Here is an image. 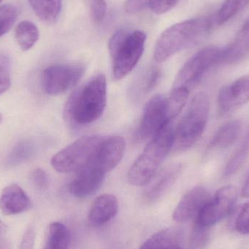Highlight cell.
I'll return each instance as SVG.
<instances>
[{
  "label": "cell",
  "mask_w": 249,
  "mask_h": 249,
  "mask_svg": "<svg viewBox=\"0 0 249 249\" xmlns=\"http://www.w3.org/2000/svg\"><path fill=\"white\" fill-rule=\"evenodd\" d=\"M106 105V77L97 74L71 93L64 107V119L74 127L93 124L102 116Z\"/></svg>",
  "instance_id": "obj_1"
},
{
  "label": "cell",
  "mask_w": 249,
  "mask_h": 249,
  "mask_svg": "<svg viewBox=\"0 0 249 249\" xmlns=\"http://www.w3.org/2000/svg\"><path fill=\"white\" fill-rule=\"evenodd\" d=\"M222 49L209 46L196 53L181 67L174 82L169 102L173 116L185 105L191 90L201 81L211 69L219 64Z\"/></svg>",
  "instance_id": "obj_2"
},
{
  "label": "cell",
  "mask_w": 249,
  "mask_h": 249,
  "mask_svg": "<svg viewBox=\"0 0 249 249\" xmlns=\"http://www.w3.org/2000/svg\"><path fill=\"white\" fill-rule=\"evenodd\" d=\"M212 26L209 17L195 18L172 25L161 34L157 41L155 59L163 62L174 54L196 46L208 36Z\"/></svg>",
  "instance_id": "obj_3"
},
{
  "label": "cell",
  "mask_w": 249,
  "mask_h": 249,
  "mask_svg": "<svg viewBox=\"0 0 249 249\" xmlns=\"http://www.w3.org/2000/svg\"><path fill=\"white\" fill-rule=\"evenodd\" d=\"M174 139V130L171 121L151 139L130 167L127 174L130 184L142 187L155 178L160 166L173 148Z\"/></svg>",
  "instance_id": "obj_4"
},
{
  "label": "cell",
  "mask_w": 249,
  "mask_h": 249,
  "mask_svg": "<svg viewBox=\"0 0 249 249\" xmlns=\"http://www.w3.org/2000/svg\"><path fill=\"white\" fill-rule=\"evenodd\" d=\"M146 35L141 31L121 29L112 35L109 51L112 58V77L122 80L137 65L144 51Z\"/></svg>",
  "instance_id": "obj_5"
},
{
  "label": "cell",
  "mask_w": 249,
  "mask_h": 249,
  "mask_svg": "<svg viewBox=\"0 0 249 249\" xmlns=\"http://www.w3.org/2000/svg\"><path fill=\"white\" fill-rule=\"evenodd\" d=\"M209 111L210 101L207 95L204 93L196 94L174 130V152L188 150L198 142L207 125Z\"/></svg>",
  "instance_id": "obj_6"
},
{
  "label": "cell",
  "mask_w": 249,
  "mask_h": 249,
  "mask_svg": "<svg viewBox=\"0 0 249 249\" xmlns=\"http://www.w3.org/2000/svg\"><path fill=\"white\" fill-rule=\"evenodd\" d=\"M104 138L100 136L80 138L53 157V168L64 174L80 171L91 160Z\"/></svg>",
  "instance_id": "obj_7"
},
{
  "label": "cell",
  "mask_w": 249,
  "mask_h": 249,
  "mask_svg": "<svg viewBox=\"0 0 249 249\" xmlns=\"http://www.w3.org/2000/svg\"><path fill=\"white\" fill-rule=\"evenodd\" d=\"M174 118L169 99L162 95L153 96L143 109L138 129V137L141 140L152 139Z\"/></svg>",
  "instance_id": "obj_8"
},
{
  "label": "cell",
  "mask_w": 249,
  "mask_h": 249,
  "mask_svg": "<svg viewBox=\"0 0 249 249\" xmlns=\"http://www.w3.org/2000/svg\"><path fill=\"white\" fill-rule=\"evenodd\" d=\"M238 197V190L235 186L221 187L195 219L194 223L211 228L232 213Z\"/></svg>",
  "instance_id": "obj_9"
},
{
  "label": "cell",
  "mask_w": 249,
  "mask_h": 249,
  "mask_svg": "<svg viewBox=\"0 0 249 249\" xmlns=\"http://www.w3.org/2000/svg\"><path fill=\"white\" fill-rule=\"evenodd\" d=\"M85 73L82 64H56L45 69L42 74L44 91L56 96L72 89Z\"/></svg>",
  "instance_id": "obj_10"
},
{
  "label": "cell",
  "mask_w": 249,
  "mask_h": 249,
  "mask_svg": "<svg viewBox=\"0 0 249 249\" xmlns=\"http://www.w3.org/2000/svg\"><path fill=\"white\" fill-rule=\"evenodd\" d=\"M211 198L206 187L198 186L191 189L181 197L173 213V219L179 223L195 220Z\"/></svg>",
  "instance_id": "obj_11"
},
{
  "label": "cell",
  "mask_w": 249,
  "mask_h": 249,
  "mask_svg": "<svg viewBox=\"0 0 249 249\" xmlns=\"http://www.w3.org/2000/svg\"><path fill=\"white\" fill-rule=\"evenodd\" d=\"M125 142L121 136L104 138L89 163L105 174L113 170L124 157Z\"/></svg>",
  "instance_id": "obj_12"
},
{
  "label": "cell",
  "mask_w": 249,
  "mask_h": 249,
  "mask_svg": "<svg viewBox=\"0 0 249 249\" xmlns=\"http://www.w3.org/2000/svg\"><path fill=\"white\" fill-rule=\"evenodd\" d=\"M249 102V74L237 79L220 89L218 107L221 114H228Z\"/></svg>",
  "instance_id": "obj_13"
},
{
  "label": "cell",
  "mask_w": 249,
  "mask_h": 249,
  "mask_svg": "<svg viewBox=\"0 0 249 249\" xmlns=\"http://www.w3.org/2000/svg\"><path fill=\"white\" fill-rule=\"evenodd\" d=\"M106 174L92 164L89 163L78 171L69 186V191L79 198L94 194L102 186Z\"/></svg>",
  "instance_id": "obj_14"
},
{
  "label": "cell",
  "mask_w": 249,
  "mask_h": 249,
  "mask_svg": "<svg viewBox=\"0 0 249 249\" xmlns=\"http://www.w3.org/2000/svg\"><path fill=\"white\" fill-rule=\"evenodd\" d=\"M32 207L29 196L18 184L7 186L0 194V212L4 216L20 214L30 210Z\"/></svg>",
  "instance_id": "obj_15"
},
{
  "label": "cell",
  "mask_w": 249,
  "mask_h": 249,
  "mask_svg": "<svg viewBox=\"0 0 249 249\" xmlns=\"http://www.w3.org/2000/svg\"><path fill=\"white\" fill-rule=\"evenodd\" d=\"M249 54V20L245 22L233 40L221 51L219 64H235Z\"/></svg>",
  "instance_id": "obj_16"
},
{
  "label": "cell",
  "mask_w": 249,
  "mask_h": 249,
  "mask_svg": "<svg viewBox=\"0 0 249 249\" xmlns=\"http://www.w3.org/2000/svg\"><path fill=\"white\" fill-rule=\"evenodd\" d=\"M118 212V200L112 195L99 196L89 211V223L94 227L102 226L112 220Z\"/></svg>",
  "instance_id": "obj_17"
},
{
  "label": "cell",
  "mask_w": 249,
  "mask_h": 249,
  "mask_svg": "<svg viewBox=\"0 0 249 249\" xmlns=\"http://www.w3.org/2000/svg\"><path fill=\"white\" fill-rule=\"evenodd\" d=\"M182 165L179 163L169 165L160 172L158 177L145 195L148 202L156 201L172 187L182 171Z\"/></svg>",
  "instance_id": "obj_18"
},
{
  "label": "cell",
  "mask_w": 249,
  "mask_h": 249,
  "mask_svg": "<svg viewBox=\"0 0 249 249\" xmlns=\"http://www.w3.org/2000/svg\"><path fill=\"white\" fill-rule=\"evenodd\" d=\"M242 132V122L240 120L228 121L219 127L211 139L210 149H223L237 142Z\"/></svg>",
  "instance_id": "obj_19"
},
{
  "label": "cell",
  "mask_w": 249,
  "mask_h": 249,
  "mask_svg": "<svg viewBox=\"0 0 249 249\" xmlns=\"http://www.w3.org/2000/svg\"><path fill=\"white\" fill-rule=\"evenodd\" d=\"M181 240L180 230L168 228L152 235L139 249H181Z\"/></svg>",
  "instance_id": "obj_20"
},
{
  "label": "cell",
  "mask_w": 249,
  "mask_h": 249,
  "mask_svg": "<svg viewBox=\"0 0 249 249\" xmlns=\"http://www.w3.org/2000/svg\"><path fill=\"white\" fill-rule=\"evenodd\" d=\"M70 232L68 228L61 222L50 224L45 235L42 249H68Z\"/></svg>",
  "instance_id": "obj_21"
},
{
  "label": "cell",
  "mask_w": 249,
  "mask_h": 249,
  "mask_svg": "<svg viewBox=\"0 0 249 249\" xmlns=\"http://www.w3.org/2000/svg\"><path fill=\"white\" fill-rule=\"evenodd\" d=\"M35 14L45 23H55L62 7V0H29Z\"/></svg>",
  "instance_id": "obj_22"
},
{
  "label": "cell",
  "mask_w": 249,
  "mask_h": 249,
  "mask_svg": "<svg viewBox=\"0 0 249 249\" xmlns=\"http://www.w3.org/2000/svg\"><path fill=\"white\" fill-rule=\"evenodd\" d=\"M39 36V29L35 23L29 20L20 22L15 29V38L23 51H28L33 48Z\"/></svg>",
  "instance_id": "obj_23"
},
{
  "label": "cell",
  "mask_w": 249,
  "mask_h": 249,
  "mask_svg": "<svg viewBox=\"0 0 249 249\" xmlns=\"http://www.w3.org/2000/svg\"><path fill=\"white\" fill-rule=\"evenodd\" d=\"M36 145L30 140H23L15 145L6 159L7 166L20 165L33 158L36 152Z\"/></svg>",
  "instance_id": "obj_24"
},
{
  "label": "cell",
  "mask_w": 249,
  "mask_h": 249,
  "mask_svg": "<svg viewBox=\"0 0 249 249\" xmlns=\"http://www.w3.org/2000/svg\"><path fill=\"white\" fill-rule=\"evenodd\" d=\"M249 154V128L243 139L241 144L235 153L232 155L226 164L223 174L225 177H231L239 171L243 166Z\"/></svg>",
  "instance_id": "obj_25"
},
{
  "label": "cell",
  "mask_w": 249,
  "mask_h": 249,
  "mask_svg": "<svg viewBox=\"0 0 249 249\" xmlns=\"http://www.w3.org/2000/svg\"><path fill=\"white\" fill-rule=\"evenodd\" d=\"M161 78L160 70L156 67H152L148 71H145L138 80L134 90L135 96H145L150 93L159 83Z\"/></svg>",
  "instance_id": "obj_26"
},
{
  "label": "cell",
  "mask_w": 249,
  "mask_h": 249,
  "mask_svg": "<svg viewBox=\"0 0 249 249\" xmlns=\"http://www.w3.org/2000/svg\"><path fill=\"white\" fill-rule=\"evenodd\" d=\"M249 4V0H225L216 14V21L224 24L235 17Z\"/></svg>",
  "instance_id": "obj_27"
},
{
  "label": "cell",
  "mask_w": 249,
  "mask_h": 249,
  "mask_svg": "<svg viewBox=\"0 0 249 249\" xmlns=\"http://www.w3.org/2000/svg\"><path fill=\"white\" fill-rule=\"evenodd\" d=\"M17 18L18 9L14 5L0 6V37L10 30Z\"/></svg>",
  "instance_id": "obj_28"
},
{
  "label": "cell",
  "mask_w": 249,
  "mask_h": 249,
  "mask_svg": "<svg viewBox=\"0 0 249 249\" xmlns=\"http://www.w3.org/2000/svg\"><path fill=\"white\" fill-rule=\"evenodd\" d=\"M209 228L194 223L190 238V245L193 249H202L207 244Z\"/></svg>",
  "instance_id": "obj_29"
},
{
  "label": "cell",
  "mask_w": 249,
  "mask_h": 249,
  "mask_svg": "<svg viewBox=\"0 0 249 249\" xmlns=\"http://www.w3.org/2000/svg\"><path fill=\"white\" fill-rule=\"evenodd\" d=\"M10 85V58L7 55H0V96L8 90Z\"/></svg>",
  "instance_id": "obj_30"
},
{
  "label": "cell",
  "mask_w": 249,
  "mask_h": 249,
  "mask_svg": "<svg viewBox=\"0 0 249 249\" xmlns=\"http://www.w3.org/2000/svg\"><path fill=\"white\" fill-rule=\"evenodd\" d=\"M236 231L241 234H249V201L241 208L235 219Z\"/></svg>",
  "instance_id": "obj_31"
},
{
  "label": "cell",
  "mask_w": 249,
  "mask_h": 249,
  "mask_svg": "<svg viewBox=\"0 0 249 249\" xmlns=\"http://www.w3.org/2000/svg\"><path fill=\"white\" fill-rule=\"evenodd\" d=\"M90 16L95 23H100L106 16L107 2L105 0H89Z\"/></svg>",
  "instance_id": "obj_32"
},
{
  "label": "cell",
  "mask_w": 249,
  "mask_h": 249,
  "mask_svg": "<svg viewBox=\"0 0 249 249\" xmlns=\"http://www.w3.org/2000/svg\"><path fill=\"white\" fill-rule=\"evenodd\" d=\"M179 0H151L150 9L156 13L160 15L169 11Z\"/></svg>",
  "instance_id": "obj_33"
},
{
  "label": "cell",
  "mask_w": 249,
  "mask_h": 249,
  "mask_svg": "<svg viewBox=\"0 0 249 249\" xmlns=\"http://www.w3.org/2000/svg\"><path fill=\"white\" fill-rule=\"evenodd\" d=\"M31 179L37 188L45 189L48 187L49 179L46 172L42 168H36L31 174Z\"/></svg>",
  "instance_id": "obj_34"
},
{
  "label": "cell",
  "mask_w": 249,
  "mask_h": 249,
  "mask_svg": "<svg viewBox=\"0 0 249 249\" xmlns=\"http://www.w3.org/2000/svg\"><path fill=\"white\" fill-rule=\"evenodd\" d=\"M35 243V231L30 227L23 234L18 249H34Z\"/></svg>",
  "instance_id": "obj_35"
},
{
  "label": "cell",
  "mask_w": 249,
  "mask_h": 249,
  "mask_svg": "<svg viewBox=\"0 0 249 249\" xmlns=\"http://www.w3.org/2000/svg\"><path fill=\"white\" fill-rule=\"evenodd\" d=\"M241 196L245 198H249V177L246 181L243 187L242 191H241Z\"/></svg>",
  "instance_id": "obj_36"
},
{
  "label": "cell",
  "mask_w": 249,
  "mask_h": 249,
  "mask_svg": "<svg viewBox=\"0 0 249 249\" xmlns=\"http://www.w3.org/2000/svg\"><path fill=\"white\" fill-rule=\"evenodd\" d=\"M6 226L4 223H3L2 221L0 220V237L5 232Z\"/></svg>",
  "instance_id": "obj_37"
},
{
  "label": "cell",
  "mask_w": 249,
  "mask_h": 249,
  "mask_svg": "<svg viewBox=\"0 0 249 249\" xmlns=\"http://www.w3.org/2000/svg\"><path fill=\"white\" fill-rule=\"evenodd\" d=\"M1 121H2V115L0 114V124H1Z\"/></svg>",
  "instance_id": "obj_38"
},
{
  "label": "cell",
  "mask_w": 249,
  "mask_h": 249,
  "mask_svg": "<svg viewBox=\"0 0 249 249\" xmlns=\"http://www.w3.org/2000/svg\"><path fill=\"white\" fill-rule=\"evenodd\" d=\"M1 0H0V2H1Z\"/></svg>",
  "instance_id": "obj_39"
},
{
  "label": "cell",
  "mask_w": 249,
  "mask_h": 249,
  "mask_svg": "<svg viewBox=\"0 0 249 249\" xmlns=\"http://www.w3.org/2000/svg\"><path fill=\"white\" fill-rule=\"evenodd\" d=\"M183 249V248H182V249Z\"/></svg>",
  "instance_id": "obj_40"
}]
</instances>
